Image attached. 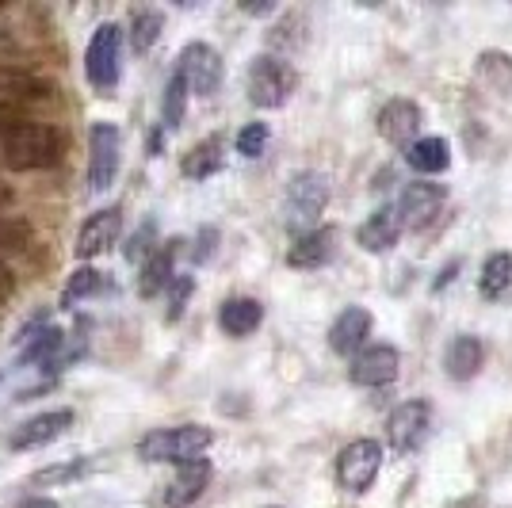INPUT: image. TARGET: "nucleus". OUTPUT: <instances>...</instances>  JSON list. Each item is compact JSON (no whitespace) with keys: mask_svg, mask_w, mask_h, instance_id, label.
Listing matches in <instances>:
<instances>
[{"mask_svg":"<svg viewBox=\"0 0 512 508\" xmlns=\"http://www.w3.org/2000/svg\"><path fill=\"white\" fill-rule=\"evenodd\" d=\"M65 146H69V138L62 134V127L23 119L20 127L0 142V157L12 172H46L65 161Z\"/></svg>","mask_w":512,"mask_h":508,"instance_id":"f257e3e1","label":"nucleus"},{"mask_svg":"<svg viewBox=\"0 0 512 508\" xmlns=\"http://www.w3.org/2000/svg\"><path fill=\"white\" fill-rule=\"evenodd\" d=\"M214 444V432L207 424H180V428H157L150 436H142L138 459L146 463H192L207 447Z\"/></svg>","mask_w":512,"mask_h":508,"instance_id":"f03ea898","label":"nucleus"},{"mask_svg":"<svg viewBox=\"0 0 512 508\" xmlns=\"http://www.w3.org/2000/svg\"><path fill=\"white\" fill-rule=\"evenodd\" d=\"M119 54H123V27L100 23L85 50V77L96 92H111L119 85Z\"/></svg>","mask_w":512,"mask_h":508,"instance_id":"7ed1b4c3","label":"nucleus"},{"mask_svg":"<svg viewBox=\"0 0 512 508\" xmlns=\"http://www.w3.org/2000/svg\"><path fill=\"white\" fill-rule=\"evenodd\" d=\"M329 203V180L321 172H299L287 184V226L299 233L318 230V214Z\"/></svg>","mask_w":512,"mask_h":508,"instance_id":"20e7f679","label":"nucleus"},{"mask_svg":"<svg viewBox=\"0 0 512 508\" xmlns=\"http://www.w3.org/2000/svg\"><path fill=\"white\" fill-rule=\"evenodd\" d=\"M295 88H299V73L283 62V58L260 54L249 65V100L256 107H283L291 100Z\"/></svg>","mask_w":512,"mask_h":508,"instance_id":"39448f33","label":"nucleus"},{"mask_svg":"<svg viewBox=\"0 0 512 508\" xmlns=\"http://www.w3.org/2000/svg\"><path fill=\"white\" fill-rule=\"evenodd\" d=\"M119 161H123V134L115 123H92L88 130V188L107 191L119 176Z\"/></svg>","mask_w":512,"mask_h":508,"instance_id":"423d86ee","label":"nucleus"},{"mask_svg":"<svg viewBox=\"0 0 512 508\" xmlns=\"http://www.w3.org/2000/svg\"><path fill=\"white\" fill-rule=\"evenodd\" d=\"M379 466H383L379 440H356L337 455V482L348 493H367L371 482L379 478Z\"/></svg>","mask_w":512,"mask_h":508,"instance_id":"0eeeda50","label":"nucleus"},{"mask_svg":"<svg viewBox=\"0 0 512 508\" xmlns=\"http://www.w3.org/2000/svg\"><path fill=\"white\" fill-rule=\"evenodd\" d=\"M176 73L184 77V85L188 92L195 96H214L218 88H222V58H218V50L207 43H188L180 50V62H176Z\"/></svg>","mask_w":512,"mask_h":508,"instance_id":"6e6552de","label":"nucleus"},{"mask_svg":"<svg viewBox=\"0 0 512 508\" xmlns=\"http://www.w3.org/2000/svg\"><path fill=\"white\" fill-rule=\"evenodd\" d=\"M428 424H432V405H428L425 398H409V402H402L390 413V421H386V440H390L394 451L409 455V451H417V447L425 444Z\"/></svg>","mask_w":512,"mask_h":508,"instance_id":"1a4fd4ad","label":"nucleus"},{"mask_svg":"<svg viewBox=\"0 0 512 508\" xmlns=\"http://www.w3.org/2000/svg\"><path fill=\"white\" fill-rule=\"evenodd\" d=\"M444 203H448V191L444 184H425V180H417V184H409L402 191V199H398V218H402V230H425L432 226L440 211H444Z\"/></svg>","mask_w":512,"mask_h":508,"instance_id":"9d476101","label":"nucleus"},{"mask_svg":"<svg viewBox=\"0 0 512 508\" xmlns=\"http://www.w3.org/2000/svg\"><path fill=\"white\" fill-rule=\"evenodd\" d=\"M119 233H123V207H104V211H96L92 218H85V226H81V233H77L73 253H77V260L104 256L107 249L119 241Z\"/></svg>","mask_w":512,"mask_h":508,"instance_id":"9b49d317","label":"nucleus"},{"mask_svg":"<svg viewBox=\"0 0 512 508\" xmlns=\"http://www.w3.org/2000/svg\"><path fill=\"white\" fill-rule=\"evenodd\" d=\"M69 424H73V409H46V413H35L31 421H23L16 432H12V451H39V447L54 444L58 436L69 432Z\"/></svg>","mask_w":512,"mask_h":508,"instance_id":"f8f14e48","label":"nucleus"},{"mask_svg":"<svg viewBox=\"0 0 512 508\" xmlns=\"http://www.w3.org/2000/svg\"><path fill=\"white\" fill-rule=\"evenodd\" d=\"M50 96H54V85L35 77L31 69L0 65V104L23 111V104H39V100H50Z\"/></svg>","mask_w":512,"mask_h":508,"instance_id":"ddd939ff","label":"nucleus"},{"mask_svg":"<svg viewBox=\"0 0 512 508\" xmlns=\"http://www.w3.org/2000/svg\"><path fill=\"white\" fill-rule=\"evenodd\" d=\"M398 367H402V356L390 344H375V348H363L356 356L348 375L356 386H390L398 379Z\"/></svg>","mask_w":512,"mask_h":508,"instance_id":"4468645a","label":"nucleus"},{"mask_svg":"<svg viewBox=\"0 0 512 508\" xmlns=\"http://www.w3.org/2000/svg\"><path fill=\"white\" fill-rule=\"evenodd\" d=\"M180 245L184 241H161L157 249H153L146 260H142V276H138V295L142 298H153L161 295L165 287L172 283V276H176V253H180Z\"/></svg>","mask_w":512,"mask_h":508,"instance_id":"2eb2a0df","label":"nucleus"},{"mask_svg":"<svg viewBox=\"0 0 512 508\" xmlns=\"http://www.w3.org/2000/svg\"><path fill=\"white\" fill-rule=\"evenodd\" d=\"M379 134H383L390 146H413L417 130H421V107L413 100H390L379 111Z\"/></svg>","mask_w":512,"mask_h":508,"instance_id":"dca6fc26","label":"nucleus"},{"mask_svg":"<svg viewBox=\"0 0 512 508\" xmlns=\"http://www.w3.org/2000/svg\"><path fill=\"white\" fill-rule=\"evenodd\" d=\"M337 253V226H318V230L302 233L299 241L287 249L291 268H321Z\"/></svg>","mask_w":512,"mask_h":508,"instance_id":"f3484780","label":"nucleus"},{"mask_svg":"<svg viewBox=\"0 0 512 508\" xmlns=\"http://www.w3.org/2000/svg\"><path fill=\"white\" fill-rule=\"evenodd\" d=\"M211 482V463L207 459H192V463H180L176 478L165 489V505L169 508H188L203 497V489Z\"/></svg>","mask_w":512,"mask_h":508,"instance_id":"a211bd4d","label":"nucleus"},{"mask_svg":"<svg viewBox=\"0 0 512 508\" xmlns=\"http://www.w3.org/2000/svg\"><path fill=\"white\" fill-rule=\"evenodd\" d=\"M398 237H402L398 207H379V211L371 214L360 230H356V241H360V249H367V253H386V249H394Z\"/></svg>","mask_w":512,"mask_h":508,"instance_id":"6ab92c4d","label":"nucleus"},{"mask_svg":"<svg viewBox=\"0 0 512 508\" xmlns=\"http://www.w3.org/2000/svg\"><path fill=\"white\" fill-rule=\"evenodd\" d=\"M222 165H226V138H222V134H211V138L195 142V146L184 153L180 172H184L188 180H207L214 172H222Z\"/></svg>","mask_w":512,"mask_h":508,"instance_id":"aec40b11","label":"nucleus"},{"mask_svg":"<svg viewBox=\"0 0 512 508\" xmlns=\"http://www.w3.org/2000/svg\"><path fill=\"white\" fill-rule=\"evenodd\" d=\"M367 337H371V314H367L363 306H348L341 318L333 321V329H329V348H333L337 356H348V352H356Z\"/></svg>","mask_w":512,"mask_h":508,"instance_id":"412c9836","label":"nucleus"},{"mask_svg":"<svg viewBox=\"0 0 512 508\" xmlns=\"http://www.w3.org/2000/svg\"><path fill=\"white\" fill-rule=\"evenodd\" d=\"M260 321H264V306H260L256 298H226L222 310H218L222 333H226V337H237V340L256 333Z\"/></svg>","mask_w":512,"mask_h":508,"instance_id":"4be33fe9","label":"nucleus"},{"mask_svg":"<svg viewBox=\"0 0 512 508\" xmlns=\"http://www.w3.org/2000/svg\"><path fill=\"white\" fill-rule=\"evenodd\" d=\"M482 360H486L482 340L478 337H455L451 340V348H448V356H444V367H448V375L455 382H467L482 371Z\"/></svg>","mask_w":512,"mask_h":508,"instance_id":"5701e85b","label":"nucleus"},{"mask_svg":"<svg viewBox=\"0 0 512 508\" xmlns=\"http://www.w3.org/2000/svg\"><path fill=\"white\" fill-rule=\"evenodd\" d=\"M406 161H409V169H417V172H444L451 165V146L440 134L417 138V142L406 149Z\"/></svg>","mask_w":512,"mask_h":508,"instance_id":"b1692460","label":"nucleus"},{"mask_svg":"<svg viewBox=\"0 0 512 508\" xmlns=\"http://www.w3.org/2000/svg\"><path fill=\"white\" fill-rule=\"evenodd\" d=\"M161 31H165V16L157 8H138L130 16V50L134 54H150L153 43L161 39Z\"/></svg>","mask_w":512,"mask_h":508,"instance_id":"393cba45","label":"nucleus"},{"mask_svg":"<svg viewBox=\"0 0 512 508\" xmlns=\"http://www.w3.org/2000/svg\"><path fill=\"white\" fill-rule=\"evenodd\" d=\"M100 291H107V276L100 268H77L69 283H65L62 291V310H73L77 302H85V298H96Z\"/></svg>","mask_w":512,"mask_h":508,"instance_id":"a878e982","label":"nucleus"},{"mask_svg":"<svg viewBox=\"0 0 512 508\" xmlns=\"http://www.w3.org/2000/svg\"><path fill=\"white\" fill-rule=\"evenodd\" d=\"M482 295L501 298L512 287V253H490L482 264V279H478Z\"/></svg>","mask_w":512,"mask_h":508,"instance_id":"bb28decb","label":"nucleus"},{"mask_svg":"<svg viewBox=\"0 0 512 508\" xmlns=\"http://www.w3.org/2000/svg\"><path fill=\"white\" fill-rule=\"evenodd\" d=\"M31 241H35L31 222H23V218H16V214H0V260L27 253Z\"/></svg>","mask_w":512,"mask_h":508,"instance_id":"cd10ccee","label":"nucleus"},{"mask_svg":"<svg viewBox=\"0 0 512 508\" xmlns=\"http://www.w3.org/2000/svg\"><path fill=\"white\" fill-rule=\"evenodd\" d=\"M188 85H184V77L180 73H172L169 85H165V100H161V123L165 130H176L184 123V115H188Z\"/></svg>","mask_w":512,"mask_h":508,"instance_id":"c85d7f7f","label":"nucleus"},{"mask_svg":"<svg viewBox=\"0 0 512 508\" xmlns=\"http://www.w3.org/2000/svg\"><path fill=\"white\" fill-rule=\"evenodd\" d=\"M88 459H69V463H54V466H43L39 474H31V486L35 489H54V486H69V482H77V478H85L88 474Z\"/></svg>","mask_w":512,"mask_h":508,"instance_id":"c756f323","label":"nucleus"},{"mask_svg":"<svg viewBox=\"0 0 512 508\" xmlns=\"http://www.w3.org/2000/svg\"><path fill=\"white\" fill-rule=\"evenodd\" d=\"M478 77L493 88V92H509L512 88V58L509 54H482L478 58Z\"/></svg>","mask_w":512,"mask_h":508,"instance_id":"7c9ffc66","label":"nucleus"},{"mask_svg":"<svg viewBox=\"0 0 512 508\" xmlns=\"http://www.w3.org/2000/svg\"><path fill=\"white\" fill-rule=\"evenodd\" d=\"M165 291H169V310H165V318L180 321L184 310H188V298L195 295V276H172V283Z\"/></svg>","mask_w":512,"mask_h":508,"instance_id":"2f4dec72","label":"nucleus"},{"mask_svg":"<svg viewBox=\"0 0 512 508\" xmlns=\"http://www.w3.org/2000/svg\"><path fill=\"white\" fill-rule=\"evenodd\" d=\"M153 241H157V222H142L138 230L130 233V241H127V249H123V256H127L130 264H142V260H146V256L157 249Z\"/></svg>","mask_w":512,"mask_h":508,"instance_id":"473e14b6","label":"nucleus"},{"mask_svg":"<svg viewBox=\"0 0 512 508\" xmlns=\"http://www.w3.org/2000/svg\"><path fill=\"white\" fill-rule=\"evenodd\" d=\"M268 138H272L268 123H249V127L237 134V153L241 157H260L268 149Z\"/></svg>","mask_w":512,"mask_h":508,"instance_id":"72a5a7b5","label":"nucleus"},{"mask_svg":"<svg viewBox=\"0 0 512 508\" xmlns=\"http://www.w3.org/2000/svg\"><path fill=\"white\" fill-rule=\"evenodd\" d=\"M23 119H27V115H23L20 107H8V104H0V142H4V138H8V134H12V130L20 127Z\"/></svg>","mask_w":512,"mask_h":508,"instance_id":"f704fd0d","label":"nucleus"},{"mask_svg":"<svg viewBox=\"0 0 512 508\" xmlns=\"http://www.w3.org/2000/svg\"><path fill=\"white\" fill-rule=\"evenodd\" d=\"M214 245H218V230H214V226H203V230H199V249H195V260H199V264H203V260H211Z\"/></svg>","mask_w":512,"mask_h":508,"instance_id":"c9c22d12","label":"nucleus"},{"mask_svg":"<svg viewBox=\"0 0 512 508\" xmlns=\"http://www.w3.org/2000/svg\"><path fill=\"white\" fill-rule=\"evenodd\" d=\"M12 295H16V276H12V268L0 260V302H8Z\"/></svg>","mask_w":512,"mask_h":508,"instance_id":"e433bc0d","label":"nucleus"},{"mask_svg":"<svg viewBox=\"0 0 512 508\" xmlns=\"http://www.w3.org/2000/svg\"><path fill=\"white\" fill-rule=\"evenodd\" d=\"M12 54H16V39H12V31H4V27H0V65L8 62Z\"/></svg>","mask_w":512,"mask_h":508,"instance_id":"4c0bfd02","label":"nucleus"},{"mask_svg":"<svg viewBox=\"0 0 512 508\" xmlns=\"http://www.w3.org/2000/svg\"><path fill=\"white\" fill-rule=\"evenodd\" d=\"M16 508H62L58 501H50V497H23Z\"/></svg>","mask_w":512,"mask_h":508,"instance_id":"58836bf2","label":"nucleus"},{"mask_svg":"<svg viewBox=\"0 0 512 508\" xmlns=\"http://www.w3.org/2000/svg\"><path fill=\"white\" fill-rule=\"evenodd\" d=\"M455 272H459V260H451V264H448V272H444V276L436 279V283H432V287H436V291H440V287H448V283H451V276H455Z\"/></svg>","mask_w":512,"mask_h":508,"instance_id":"ea45409f","label":"nucleus"},{"mask_svg":"<svg viewBox=\"0 0 512 508\" xmlns=\"http://www.w3.org/2000/svg\"><path fill=\"white\" fill-rule=\"evenodd\" d=\"M241 12H249V16H264V12H272V4H241Z\"/></svg>","mask_w":512,"mask_h":508,"instance_id":"a19ab883","label":"nucleus"},{"mask_svg":"<svg viewBox=\"0 0 512 508\" xmlns=\"http://www.w3.org/2000/svg\"><path fill=\"white\" fill-rule=\"evenodd\" d=\"M12 199H16V191L8 188V184H0V207H8Z\"/></svg>","mask_w":512,"mask_h":508,"instance_id":"79ce46f5","label":"nucleus"},{"mask_svg":"<svg viewBox=\"0 0 512 508\" xmlns=\"http://www.w3.org/2000/svg\"><path fill=\"white\" fill-rule=\"evenodd\" d=\"M161 153V130H153L150 134V157H157Z\"/></svg>","mask_w":512,"mask_h":508,"instance_id":"37998d69","label":"nucleus"},{"mask_svg":"<svg viewBox=\"0 0 512 508\" xmlns=\"http://www.w3.org/2000/svg\"><path fill=\"white\" fill-rule=\"evenodd\" d=\"M272 508H276V505H272Z\"/></svg>","mask_w":512,"mask_h":508,"instance_id":"c03bdc74","label":"nucleus"}]
</instances>
